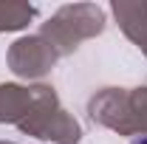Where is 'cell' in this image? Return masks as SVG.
Masks as SVG:
<instances>
[{"label":"cell","mask_w":147,"mask_h":144,"mask_svg":"<svg viewBox=\"0 0 147 144\" xmlns=\"http://www.w3.org/2000/svg\"><path fill=\"white\" fill-rule=\"evenodd\" d=\"M133 144H147V136H142V139H136Z\"/></svg>","instance_id":"obj_1"}]
</instances>
